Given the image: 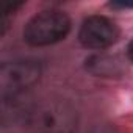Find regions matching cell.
I'll use <instances>...</instances> for the list:
<instances>
[{"mask_svg":"<svg viewBox=\"0 0 133 133\" xmlns=\"http://www.w3.org/2000/svg\"><path fill=\"white\" fill-rule=\"evenodd\" d=\"M22 113L27 127L36 133H77V111L66 100L44 99L31 103Z\"/></svg>","mask_w":133,"mask_h":133,"instance_id":"6da1fadb","label":"cell"},{"mask_svg":"<svg viewBox=\"0 0 133 133\" xmlns=\"http://www.w3.org/2000/svg\"><path fill=\"white\" fill-rule=\"evenodd\" d=\"M71 31V19L59 10H45L33 16L24 30V39L33 47L52 45Z\"/></svg>","mask_w":133,"mask_h":133,"instance_id":"7a4b0ae2","label":"cell"},{"mask_svg":"<svg viewBox=\"0 0 133 133\" xmlns=\"http://www.w3.org/2000/svg\"><path fill=\"white\" fill-rule=\"evenodd\" d=\"M41 78V66L31 59L3 63L0 68V86L3 94L16 97L35 86Z\"/></svg>","mask_w":133,"mask_h":133,"instance_id":"3957f363","label":"cell"},{"mask_svg":"<svg viewBox=\"0 0 133 133\" xmlns=\"http://www.w3.org/2000/svg\"><path fill=\"white\" fill-rule=\"evenodd\" d=\"M119 28L117 25L110 21L105 16H89L83 21L80 31H78V41L83 47L92 49V50H103L110 45H113L119 39Z\"/></svg>","mask_w":133,"mask_h":133,"instance_id":"277c9868","label":"cell"},{"mask_svg":"<svg viewBox=\"0 0 133 133\" xmlns=\"http://www.w3.org/2000/svg\"><path fill=\"white\" fill-rule=\"evenodd\" d=\"M86 69L97 77H116L124 72V66L117 56L92 55L86 59Z\"/></svg>","mask_w":133,"mask_h":133,"instance_id":"5b68a950","label":"cell"},{"mask_svg":"<svg viewBox=\"0 0 133 133\" xmlns=\"http://www.w3.org/2000/svg\"><path fill=\"white\" fill-rule=\"evenodd\" d=\"M89 133H116V128L111 124H97L89 130Z\"/></svg>","mask_w":133,"mask_h":133,"instance_id":"8992f818","label":"cell"},{"mask_svg":"<svg viewBox=\"0 0 133 133\" xmlns=\"http://www.w3.org/2000/svg\"><path fill=\"white\" fill-rule=\"evenodd\" d=\"M110 6L113 8H122V10H127V8H133V2H111Z\"/></svg>","mask_w":133,"mask_h":133,"instance_id":"52a82bcc","label":"cell"},{"mask_svg":"<svg viewBox=\"0 0 133 133\" xmlns=\"http://www.w3.org/2000/svg\"><path fill=\"white\" fill-rule=\"evenodd\" d=\"M127 55H128V59L133 63V39L128 42V45H127Z\"/></svg>","mask_w":133,"mask_h":133,"instance_id":"ba28073f","label":"cell"}]
</instances>
